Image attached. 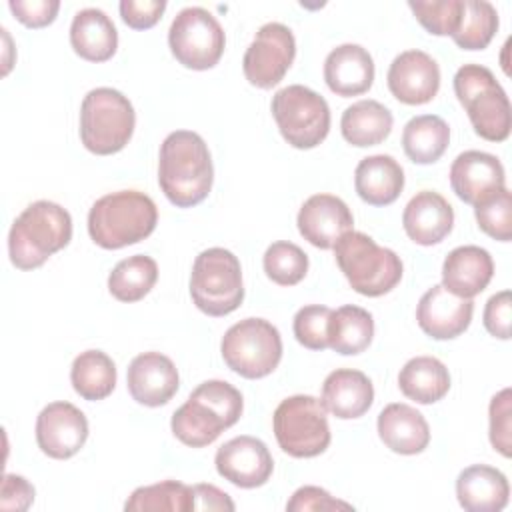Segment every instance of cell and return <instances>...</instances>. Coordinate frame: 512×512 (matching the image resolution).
Listing matches in <instances>:
<instances>
[{
  "instance_id": "obj_1",
  "label": "cell",
  "mask_w": 512,
  "mask_h": 512,
  "mask_svg": "<svg viewBox=\"0 0 512 512\" xmlns=\"http://www.w3.org/2000/svg\"><path fill=\"white\" fill-rule=\"evenodd\" d=\"M214 166L204 138L192 130L170 132L160 146L158 184L178 208L200 204L212 190Z\"/></svg>"
},
{
  "instance_id": "obj_2",
  "label": "cell",
  "mask_w": 512,
  "mask_h": 512,
  "mask_svg": "<svg viewBox=\"0 0 512 512\" xmlns=\"http://www.w3.org/2000/svg\"><path fill=\"white\" fill-rule=\"evenodd\" d=\"M242 408V394L230 382L206 380L172 414L170 428L182 444L202 448L212 444L226 428L234 426L242 416Z\"/></svg>"
},
{
  "instance_id": "obj_3",
  "label": "cell",
  "mask_w": 512,
  "mask_h": 512,
  "mask_svg": "<svg viewBox=\"0 0 512 512\" xmlns=\"http://www.w3.org/2000/svg\"><path fill=\"white\" fill-rule=\"evenodd\" d=\"M70 238L72 218L68 210L50 200H36L20 212L10 228V262L20 270H34L68 246Z\"/></svg>"
},
{
  "instance_id": "obj_4",
  "label": "cell",
  "mask_w": 512,
  "mask_h": 512,
  "mask_svg": "<svg viewBox=\"0 0 512 512\" xmlns=\"http://www.w3.org/2000/svg\"><path fill=\"white\" fill-rule=\"evenodd\" d=\"M158 222L150 196L138 190L110 192L98 198L88 212V234L100 248L118 250L148 238Z\"/></svg>"
},
{
  "instance_id": "obj_5",
  "label": "cell",
  "mask_w": 512,
  "mask_h": 512,
  "mask_svg": "<svg viewBox=\"0 0 512 512\" xmlns=\"http://www.w3.org/2000/svg\"><path fill=\"white\" fill-rule=\"evenodd\" d=\"M334 256L352 290L362 296L388 294L402 280L400 256L364 232H346L334 244Z\"/></svg>"
},
{
  "instance_id": "obj_6",
  "label": "cell",
  "mask_w": 512,
  "mask_h": 512,
  "mask_svg": "<svg viewBox=\"0 0 512 512\" xmlns=\"http://www.w3.org/2000/svg\"><path fill=\"white\" fill-rule=\"evenodd\" d=\"M454 92L480 138L504 142L510 136V100L486 66H460L454 74Z\"/></svg>"
},
{
  "instance_id": "obj_7",
  "label": "cell",
  "mask_w": 512,
  "mask_h": 512,
  "mask_svg": "<svg viewBox=\"0 0 512 512\" xmlns=\"http://www.w3.org/2000/svg\"><path fill=\"white\" fill-rule=\"evenodd\" d=\"M136 112L130 100L108 86L90 90L80 106V140L98 156L120 152L132 138Z\"/></svg>"
},
{
  "instance_id": "obj_8",
  "label": "cell",
  "mask_w": 512,
  "mask_h": 512,
  "mask_svg": "<svg viewBox=\"0 0 512 512\" xmlns=\"http://www.w3.org/2000/svg\"><path fill=\"white\" fill-rule=\"evenodd\" d=\"M190 296L196 308L208 316H226L244 300L242 268L226 248L202 250L192 266Z\"/></svg>"
},
{
  "instance_id": "obj_9",
  "label": "cell",
  "mask_w": 512,
  "mask_h": 512,
  "mask_svg": "<svg viewBox=\"0 0 512 512\" xmlns=\"http://www.w3.org/2000/svg\"><path fill=\"white\" fill-rule=\"evenodd\" d=\"M226 366L242 378L256 380L272 374L282 358L278 328L264 318H244L232 324L220 342Z\"/></svg>"
},
{
  "instance_id": "obj_10",
  "label": "cell",
  "mask_w": 512,
  "mask_h": 512,
  "mask_svg": "<svg viewBox=\"0 0 512 512\" xmlns=\"http://www.w3.org/2000/svg\"><path fill=\"white\" fill-rule=\"evenodd\" d=\"M278 446L292 458H314L330 446L324 404L310 394L284 398L272 416Z\"/></svg>"
},
{
  "instance_id": "obj_11",
  "label": "cell",
  "mask_w": 512,
  "mask_h": 512,
  "mask_svg": "<svg viewBox=\"0 0 512 512\" xmlns=\"http://www.w3.org/2000/svg\"><path fill=\"white\" fill-rule=\"evenodd\" d=\"M270 110L282 138L298 150L316 148L328 136V102L318 92L302 84L280 88L272 96Z\"/></svg>"
},
{
  "instance_id": "obj_12",
  "label": "cell",
  "mask_w": 512,
  "mask_h": 512,
  "mask_svg": "<svg viewBox=\"0 0 512 512\" xmlns=\"http://www.w3.org/2000/svg\"><path fill=\"white\" fill-rule=\"evenodd\" d=\"M168 46L182 66L208 70L222 58L226 36L212 12L202 6H188L172 20Z\"/></svg>"
},
{
  "instance_id": "obj_13",
  "label": "cell",
  "mask_w": 512,
  "mask_h": 512,
  "mask_svg": "<svg viewBox=\"0 0 512 512\" xmlns=\"http://www.w3.org/2000/svg\"><path fill=\"white\" fill-rule=\"evenodd\" d=\"M296 56V40L288 26L268 22L258 28L254 40L244 52L242 70L246 80L256 88L276 86Z\"/></svg>"
},
{
  "instance_id": "obj_14",
  "label": "cell",
  "mask_w": 512,
  "mask_h": 512,
  "mask_svg": "<svg viewBox=\"0 0 512 512\" xmlns=\"http://www.w3.org/2000/svg\"><path fill=\"white\" fill-rule=\"evenodd\" d=\"M88 438V420L80 408L70 402H52L36 418L38 448L54 458H72Z\"/></svg>"
},
{
  "instance_id": "obj_15",
  "label": "cell",
  "mask_w": 512,
  "mask_h": 512,
  "mask_svg": "<svg viewBox=\"0 0 512 512\" xmlns=\"http://www.w3.org/2000/svg\"><path fill=\"white\" fill-rule=\"evenodd\" d=\"M218 474L238 488H258L268 482L274 460L266 444L254 436H236L224 442L214 456Z\"/></svg>"
},
{
  "instance_id": "obj_16",
  "label": "cell",
  "mask_w": 512,
  "mask_h": 512,
  "mask_svg": "<svg viewBox=\"0 0 512 512\" xmlns=\"http://www.w3.org/2000/svg\"><path fill=\"white\" fill-rule=\"evenodd\" d=\"M386 82L396 100L410 106L426 104L438 94L440 68L430 54L406 50L392 60Z\"/></svg>"
},
{
  "instance_id": "obj_17",
  "label": "cell",
  "mask_w": 512,
  "mask_h": 512,
  "mask_svg": "<svg viewBox=\"0 0 512 512\" xmlns=\"http://www.w3.org/2000/svg\"><path fill=\"white\" fill-rule=\"evenodd\" d=\"M472 298H460L442 284L428 288L416 306V320L424 334L434 340H452L472 322Z\"/></svg>"
},
{
  "instance_id": "obj_18",
  "label": "cell",
  "mask_w": 512,
  "mask_h": 512,
  "mask_svg": "<svg viewBox=\"0 0 512 512\" xmlns=\"http://www.w3.org/2000/svg\"><path fill=\"white\" fill-rule=\"evenodd\" d=\"M296 224L304 240L316 248L330 250L352 230L354 218L342 198L334 194H314L300 206Z\"/></svg>"
},
{
  "instance_id": "obj_19",
  "label": "cell",
  "mask_w": 512,
  "mask_h": 512,
  "mask_svg": "<svg viewBox=\"0 0 512 512\" xmlns=\"http://www.w3.org/2000/svg\"><path fill=\"white\" fill-rule=\"evenodd\" d=\"M450 186L466 204H480L506 186L502 162L488 152L466 150L450 166Z\"/></svg>"
},
{
  "instance_id": "obj_20",
  "label": "cell",
  "mask_w": 512,
  "mask_h": 512,
  "mask_svg": "<svg viewBox=\"0 0 512 512\" xmlns=\"http://www.w3.org/2000/svg\"><path fill=\"white\" fill-rule=\"evenodd\" d=\"M130 396L144 406L156 408L172 400L178 392L180 376L174 362L160 352L138 354L126 372Z\"/></svg>"
},
{
  "instance_id": "obj_21",
  "label": "cell",
  "mask_w": 512,
  "mask_h": 512,
  "mask_svg": "<svg viewBox=\"0 0 512 512\" xmlns=\"http://www.w3.org/2000/svg\"><path fill=\"white\" fill-rule=\"evenodd\" d=\"M402 226L412 242L432 246L452 232L454 210L442 194L422 190L408 200L402 212Z\"/></svg>"
},
{
  "instance_id": "obj_22",
  "label": "cell",
  "mask_w": 512,
  "mask_h": 512,
  "mask_svg": "<svg viewBox=\"0 0 512 512\" xmlns=\"http://www.w3.org/2000/svg\"><path fill=\"white\" fill-rule=\"evenodd\" d=\"M324 80L338 96H358L374 82V60L360 44H340L324 60Z\"/></svg>"
},
{
  "instance_id": "obj_23",
  "label": "cell",
  "mask_w": 512,
  "mask_h": 512,
  "mask_svg": "<svg viewBox=\"0 0 512 512\" xmlns=\"http://www.w3.org/2000/svg\"><path fill=\"white\" fill-rule=\"evenodd\" d=\"M494 262L488 250L468 244L448 252L442 264V286L460 296L474 298L492 280Z\"/></svg>"
},
{
  "instance_id": "obj_24",
  "label": "cell",
  "mask_w": 512,
  "mask_h": 512,
  "mask_svg": "<svg viewBox=\"0 0 512 512\" xmlns=\"http://www.w3.org/2000/svg\"><path fill=\"white\" fill-rule=\"evenodd\" d=\"M326 412L340 420L364 416L374 402V386L370 378L352 368L330 372L322 384V400Z\"/></svg>"
},
{
  "instance_id": "obj_25",
  "label": "cell",
  "mask_w": 512,
  "mask_h": 512,
  "mask_svg": "<svg viewBox=\"0 0 512 512\" xmlns=\"http://www.w3.org/2000/svg\"><path fill=\"white\" fill-rule=\"evenodd\" d=\"M376 428L384 446L396 454H420L430 442L426 418L416 408L402 402L388 404L378 414Z\"/></svg>"
},
{
  "instance_id": "obj_26",
  "label": "cell",
  "mask_w": 512,
  "mask_h": 512,
  "mask_svg": "<svg viewBox=\"0 0 512 512\" xmlns=\"http://www.w3.org/2000/svg\"><path fill=\"white\" fill-rule=\"evenodd\" d=\"M456 496L468 512H500L508 504L506 476L486 464H472L456 478Z\"/></svg>"
},
{
  "instance_id": "obj_27",
  "label": "cell",
  "mask_w": 512,
  "mask_h": 512,
  "mask_svg": "<svg viewBox=\"0 0 512 512\" xmlns=\"http://www.w3.org/2000/svg\"><path fill=\"white\" fill-rule=\"evenodd\" d=\"M354 188L366 204L388 206L404 188V170L388 154L366 156L354 170Z\"/></svg>"
},
{
  "instance_id": "obj_28",
  "label": "cell",
  "mask_w": 512,
  "mask_h": 512,
  "mask_svg": "<svg viewBox=\"0 0 512 512\" xmlns=\"http://www.w3.org/2000/svg\"><path fill=\"white\" fill-rule=\"evenodd\" d=\"M70 44L80 58L106 62L118 48V32L106 12L100 8H84L72 18Z\"/></svg>"
},
{
  "instance_id": "obj_29",
  "label": "cell",
  "mask_w": 512,
  "mask_h": 512,
  "mask_svg": "<svg viewBox=\"0 0 512 512\" xmlns=\"http://www.w3.org/2000/svg\"><path fill=\"white\" fill-rule=\"evenodd\" d=\"M392 112L378 100H358L342 112L340 130L348 144L366 148L384 142L392 132Z\"/></svg>"
},
{
  "instance_id": "obj_30",
  "label": "cell",
  "mask_w": 512,
  "mask_h": 512,
  "mask_svg": "<svg viewBox=\"0 0 512 512\" xmlns=\"http://www.w3.org/2000/svg\"><path fill=\"white\" fill-rule=\"evenodd\" d=\"M398 386L406 398L418 404H434L448 394L450 374L438 358L416 356L402 366Z\"/></svg>"
},
{
  "instance_id": "obj_31",
  "label": "cell",
  "mask_w": 512,
  "mask_h": 512,
  "mask_svg": "<svg viewBox=\"0 0 512 512\" xmlns=\"http://www.w3.org/2000/svg\"><path fill=\"white\" fill-rule=\"evenodd\" d=\"M374 336V318L368 310L346 304L332 310L328 322V346L342 354L354 356L364 352Z\"/></svg>"
},
{
  "instance_id": "obj_32",
  "label": "cell",
  "mask_w": 512,
  "mask_h": 512,
  "mask_svg": "<svg viewBox=\"0 0 512 512\" xmlns=\"http://www.w3.org/2000/svg\"><path fill=\"white\" fill-rule=\"evenodd\" d=\"M450 142L448 124L436 114H420L406 122L402 130V148L414 164H432L440 160Z\"/></svg>"
},
{
  "instance_id": "obj_33",
  "label": "cell",
  "mask_w": 512,
  "mask_h": 512,
  "mask_svg": "<svg viewBox=\"0 0 512 512\" xmlns=\"http://www.w3.org/2000/svg\"><path fill=\"white\" fill-rule=\"evenodd\" d=\"M70 382L84 400H104L116 386V366L102 350L80 352L72 362Z\"/></svg>"
},
{
  "instance_id": "obj_34",
  "label": "cell",
  "mask_w": 512,
  "mask_h": 512,
  "mask_svg": "<svg viewBox=\"0 0 512 512\" xmlns=\"http://www.w3.org/2000/svg\"><path fill=\"white\" fill-rule=\"evenodd\" d=\"M156 280V260L144 254H134L112 268L108 276V290L120 302H138L154 288Z\"/></svg>"
},
{
  "instance_id": "obj_35",
  "label": "cell",
  "mask_w": 512,
  "mask_h": 512,
  "mask_svg": "<svg viewBox=\"0 0 512 512\" xmlns=\"http://www.w3.org/2000/svg\"><path fill=\"white\" fill-rule=\"evenodd\" d=\"M126 512H190L194 510V490L176 480H164L150 486L136 488L124 504Z\"/></svg>"
},
{
  "instance_id": "obj_36",
  "label": "cell",
  "mask_w": 512,
  "mask_h": 512,
  "mask_svg": "<svg viewBox=\"0 0 512 512\" xmlns=\"http://www.w3.org/2000/svg\"><path fill=\"white\" fill-rule=\"evenodd\" d=\"M498 30V12L486 0H464L462 18L452 40L462 50H482Z\"/></svg>"
},
{
  "instance_id": "obj_37",
  "label": "cell",
  "mask_w": 512,
  "mask_h": 512,
  "mask_svg": "<svg viewBox=\"0 0 512 512\" xmlns=\"http://www.w3.org/2000/svg\"><path fill=\"white\" fill-rule=\"evenodd\" d=\"M262 266L272 282L280 286H294L308 272V256L300 246L280 240L266 248Z\"/></svg>"
},
{
  "instance_id": "obj_38",
  "label": "cell",
  "mask_w": 512,
  "mask_h": 512,
  "mask_svg": "<svg viewBox=\"0 0 512 512\" xmlns=\"http://www.w3.org/2000/svg\"><path fill=\"white\" fill-rule=\"evenodd\" d=\"M416 20L436 36H452L458 30L464 0H410Z\"/></svg>"
},
{
  "instance_id": "obj_39",
  "label": "cell",
  "mask_w": 512,
  "mask_h": 512,
  "mask_svg": "<svg viewBox=\"0 0 512 512\" xmlns=\"http://www.w3.org/2000/svg\"><path fill=\"white\" fill-rule=\"evenodd\" d=\"M474 216L482 232L490 238L508 242L512 238V194L504 186L490 198L474 206Z\"/></svg>"
},
{
  "instance_id": "obj_40",
  "label": "cell",
  "mask_w": 512,
  "mask_h": 512,
  "mask_svg": "<svg viewBox=\"0 0 512 512\" xmlns=\"http://www.w3.org/2000/svg\"><path fill=\"white\" fill-rule=\"evenodd\" d=\"M332 310L320 304L302 306L294 314V336L308 350H324L328 348V322Z\"/></svg>"
},
{
  "instance_id": "obj_41",
  "label": "cell",
  "mask_w": 512,
  "mask_h": 512,
  "mask_svg": "<svg viewBox=\"0 0 512 512\" xmlns=\"http://www.w3.org/2000/svg\"><path fill=\"white\" fill-rule=\"evenodd\" d=\"M488 420H490V444L498 450L504 458L512 454V392L510 388L500 390L492 396L488 406Z\"/></svg>"
},
{
  "instance_id": "obj_42",
  "label": "cell",
  "mask_w": 512,
  "mask_h": 512,
  "mask_svg": "<svg viewBox=\"0 0 512 512\" xmlns=\"http://www.w3.org/2000/svg\"><path fill=\"white\" fill-rule=\"evenodd\" d=\"M8 8L28 28H44L54 22L60 2L58 0H10Z\"/></svg>"
},
{
  "instance_id": "obj_43",
  "label": "cell",
  "mask_w": 512,
  "mask_h": 512,
  "mask_svg": "<svg viewBox=\"0 0 512 512\" xmlns=\"http://www.w3.org/2000/svg\"><path fill=\"white\" fill-rule=\"evenodd\" d=\"M288 512H306V510H354L352 504L342 502L324 488L302 486L298 488L286 504Z\"/></svg>"
},
{
  "instance_id": "obj_44",
  "label": "cell",
  "mask_w": 512,
  "mask_h": 512,
  "mask_svg": "<svg viewBox=\"0 0 512 512\" xmlns=\"http://www.w3.org/2000/svg\"><path fill=\"white\" fill-rule=\"evenodd\" d=\"M166 10L164 0H122L120 16L134 30L152 28Z\"/></svg>"
},
{
  "instance_id": "obj_45",
  "label": "cell",
  "mask_w": 512,
  "mask_h": 512,
  "mask_svg": "<svg viewBox=\"0 0 512 512\" xmlns=\"http://www.w3.org/2000/svg\"><path fill=\"white\" fill-rule=\"evenodd\" d=\"M510 290H502L488 298L484 306V328L500 340L510 338Z\"/></svg>"
},
{
  "instance_id": "obj_46",
  "label": "cell",
  "mask_w": 512,
  "mask_h": 512,
  "mask_svg": "<svg viewBox=\"0 0 512 512\" xmlns=\"http://www.w3.org/2000/svg\"><path fill=\"white\" fill-rule=\"evenodd\" d=\"M34 502V486L18 474H4L2 494H0V510L4 512H20L26 510Z\"/></svg>"
},
{
  "instance_id": "obj_47",
  "label": "cell",
  "mask_w": 512,
  "mask_h": 512,
  "mask_svg": "<svg viewBox=\"0 0 512 512\" xmlns=\"http://www.w3.org/2000/svg\"><path fill=\"white\" fill-rule=\"evenodd\" d=\"M194 510H228L232 512L236 506L226 492L212 484H194Z\"/></svg>"
}]
</instances>
